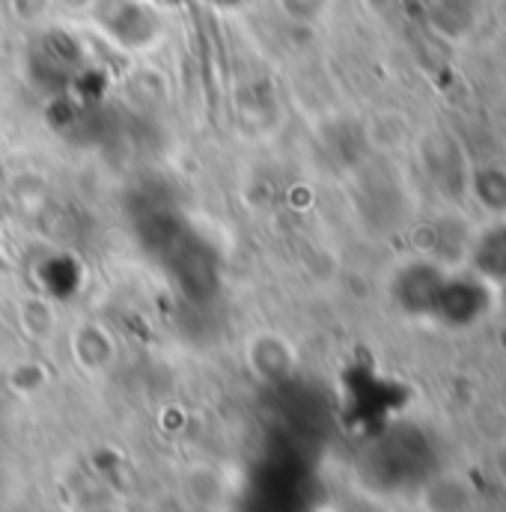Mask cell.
<instances>
[{
  "mask_svg": "<svg viewBox=\"0 0 506 512\" xmlns=\"http://www.w3.org/2000/svg\"><path fill=\"white\" fill-rule=\"evenodd\" d=\"M218 3H224V6H236V3H245V0H218Z\"/></svg>",
  "mask_w": 506,
  "mask_h": 512,
  "instance_id": "cell-2",
  "label": "cell"
},
{
  "mask_svg": "<svg viewBox=\"0 0 506 512\" xmlns=\"http://www.w3.org/2000/svg\"><path fill=\"white\" fill-rule=\"evenodd\" d=\"M36 286L54 301H69L84 286V265L72 254H48L36 265Z\"/></svg>",
  "mask_w": 506,
  "mask_h": 512,
  "instance_id": "cell-1",
  "label": "cell"
}]
</instances>
